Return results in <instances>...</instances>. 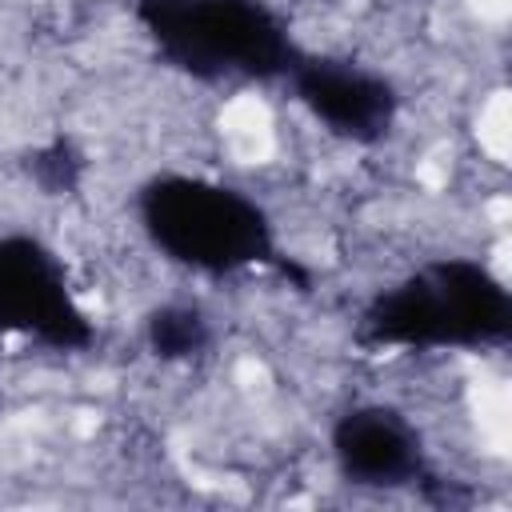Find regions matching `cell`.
Here are the masks:
<instances>
[{
  "label": "cell",
  "instance_id": "1",
  "mask_svg": "<svg viewBox=\"0 0 512 512\" xmlns=\"http://www.w3.org/2000/svg\"><path fill=\"white\" fill-rule=\"evenodd\" d=\"M132 212L144 240L176 268L200 276L268 268L296 292L312 288V268L280 248L268 208L236 184L192 172H156L136 188Z\"/></svg>",
  "mask_w": 512,
  "mask_h": 512
},
{
  "label": "cell",
  "instance_id": "2",
  "mask_svg": "<svg viewBox=\"0 0 512 512\" xmlns=\"http://www.w3.org/2000/svg\"><path fill=\"white\" fill-rule=\"evenodd\" d=\"M352 340L364 352L508 348L512 292L476 256H432L364 300Z\"/></svg>",
  "mask_w": 512,
  "mask_h": 512
},
{
  "label": "cell",
  "instance_id": "3",
  "mask_svg": "<svg viewBox=\"0 0 512 512\" xmlns=\"http://www.w3.org/2000/svg\"><path fill=\"white\" fill-rule=\"evenodd\" d=\"M132 16L152 56L196 84H272L304 48L268 0H136Z\"/></svg>",
  "mask_w": 512,
  "mask_h": 512
},
{
  "label": "cell",
  "instance_id": "4",
  "mask_svg": "<svg viewBox=\"0 0 512 512\" xmlns=\"http://www.w3.org/2000/svg\"><path fill=\"white\" fill-rule=\"evenodd\" d=\"M0 336L64 356L96 344V324L80 308L64 260L32 232H0Z\"/></svg>",
  "mask_w": 512,
  "mask_h": 512
},
{
  "label": "cell",
  "instance_id": "5",
  "mask_svg": "<svg viewBox=\"0 0 512 512\" xmlns=\"http://www.w3.org/2000/svg\"><path fill=\"white\" fill-rule=\"evenodd\" d=\"M328 452L336 476L368 492H420L428 504H456L452 480H444L424 448L420 428L396 404H352L328 428Z\"/></svg>",
  "mask_w": 512,
  "mask_h": 512
},
{
  "label": "cell",
  "instance_id": "6",
  "mask_svg": "<svg viewBox=\"0 0 512 512\" xmlns=\"http://www.w3.org/2000/svg\"><path fill=\"white\" fill-rule=\"evenodd\" d=\"M280 84L324 132L356 148L384 144L400 120V88L352 56L300 48Z\"/></svg>",
  "mask_w": 512,
  "mask_h": 512
},
{
  "label": "cell",
  "instance_id": "7",
  "mask_svg": "<svg viewBox=\"0 0 512 512\" xmlns=\"http://www.w3.org/2000/svg\"><path fill=\"white\" fill-rule=\"evenodd\" d=\"M216 344L212 316L192 300H164L144 312V348L160 364H192Z\"/></svg>",
  "mask_w": 512,
  "mask_h": 512
},
{
  "label": "cell",
  "instance_id": "8",
  "mask_svg": "<svg viewBox=\"0 0 512 512\" xmlns=\"http://www.w3.org/2000/svg\"><path fill=\"white\" fill-rule=\"evenodd\" d=\"M24 172L40 196H76L88 172V156L72 136H52L24 156Z\"/></svg>",
  "mask_w": 512,
  "mask_h": 512
}]
</instances>
